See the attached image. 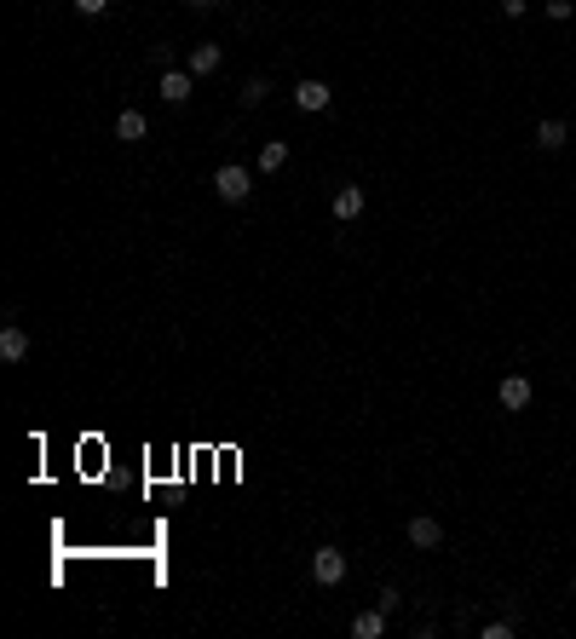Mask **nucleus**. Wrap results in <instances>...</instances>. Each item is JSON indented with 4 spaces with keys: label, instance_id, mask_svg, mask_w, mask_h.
<instances>
[{
    "label": "nucleus",
    "instance_id": "nucleus-3",
    "mask_svg": "<svg viewBox=\"0 0 576 639\" xmlns=\"http://www.w3.org/2000/svg\"><path fill=\"white\" fill-rule=\"evenodd\" d=\"M403 541H410V548H421V553H432V548H444V524L432 519V512H415V519L403 524Z\"/></svg>",
    "mask_w": 576,
    "mask_h": 639
},
{
    "label": "nucleus",
    "instance_id": "nucleus-10",
    "mask_svg": "<svg viewBox=\"0 0 576 639\" xmlns=\"http://www.w3.org/2000/svg\"><path fill=\"white\" fill-rule=\"evenodd\" d=\"M24 357H29V329L6 323V329H0V363H24Z\"/></svg>",
    "mask_w": 576,
    "mask_h": 639
},
{
    "label": "nucleus",
    "instance_id": "nucleus-8",
    "mask_svg": "<svg viewBox=\"0 0 576 639\" xmlns=\"http://www.w3.org/2000/svg\"><path fill=\"white\" fill-rule=\"evenodd\" d=\"M220 64H225L220 41H196V46H191V58H184V70H191V75H213Z\"/></svg>",
    "mask_w": 576,
    "mask_h": 639
},
{
    "label": "nucleus",
    "instance_id": "nucleus-15",
    "mask_svg": "<svg viewBox=\"0 0 576 639\" xmlns=\"http://www.w3.org/2000/svg\"><path fill=\"white\" fill-rule=\"evenodd\" d=\"M478 634H485V639H513V622H507V616H496V622H485Z\"/></svg>",
    "mask_w": 576,
    "mask_h": 639
},
{
    "label": "nucleus",
    "instance_id": "nucleus-18",
    "mask_svg": "<svg viewBox=\"0 0 576 639\" xmlns=\"http://www.w3.org/2000/svg\"><path fill=\"white\" fill-rule=\"evenodd\" d=\"M502 12H507V18H524V12H531V0H502Z\"/></svg>",
    "mask_w": 576,
    "mask_h": 639
},
{
    "label": "nucleus",
    "instance_id": "nucleus-9",
    "mask_svg": "<svg viewBox=\"0 0 576 639\" xmlns=\"http://www.w3.org/2000/svg\"><path fill=\"white\" fill-rule=\"evenodd\" d=\"M283 167H288V145H283V138H266V145H260L254 174H260V179H271V174H283Z\"/></svg>",
    "mask_w": 576,
    "mask_h": 639
},
{
    "label": "nucleus",
    "instance_id": "nucleus-1",
    "mask_svg": "<svg viewBox=\"0 0 576 639\" xmlns=\"http://www.w3.org/2000/svg\"><path fill=\"white\" fill-rule=\"evenodd\" d=\"M213 196L237 208V202H248V196H254V174H248V167H237V162H225L220 174H213Z\"/></svg>",
    "mask_w": 576,
    "mask_h": 639
},
{
    "label": "nucleus",
    "instance_id": "nucleus-6",
    "mask_svg": "<svg viewBox=\"0 0 576 639\" xmlns=\"http://www.w3.org/2000/svg\"><path fill=\"white\" fill-rule=\"evenodd\" d=\"M329 81H300L294 87V110H306V116H317V110H329Z\"/></svg>",
    "mask_w": 576,
    "mask_h": 639
},
{
    "label": "nucleus",
    "instance_id": "nucleus-20",
    "mask_svg": "<svg viewBox=\"0 0 576 639\" xmlns=\"http://www.w3.org/2000/svg\"><path fill=\"white\" fill-rule=\"evenodd\" d=\"M571 599H576V582H571Z\"/></svg>",
    "mask_w": 576,
    "mask_h": 639
},
{
    "label": "nucleus",
    "instance_id": "nucleus-13",
    "mask_svg": "<svg viewBox=\"0 0 576 639\" xmlns=\"http://www.w3.org/2000/svg\"><path fill=\"white\" fill-rule=\"evenodd\" d=\"M266 92H271V81H266V75H254V81H242V92H237V99H242V110H254V104H266Z\"/></svg>",
    "mask_w": 576,
    "mask_h": 639
},
{
    "label": "nucleus",
    "instance_id": "nucleus-17",
    "mask_svg": "<svg viewBox=\"0 0 576 639\" xmlns=\"http://www.w3.org/2000/svg\"><path fill=\"white\" fill-rule=\"evenodd\" d=\"M75 12H81V18H99V12H110V0H75Z\"/></svg>",
    "mask_w": 576,
    "mask_h": 639
},
{
    "label": "nucleus",
    "instance_id": "nucleus-5",
    "mask_svg": "<svg viewBox=\"0 0 576 639\" xmlns=\"http://www.w3.org/2000/svg\"><path fill=\"white\" fill-rule=\"evenodd\" d=\"M156 92H162L167 104H184V99H191V92H196V75L174 64V70H162V87H156Z\"/></svg>",
    "mask_w": 576,
    "mask_h": 639
},
{
    "label": "nucleus",
    "instance_id": "nucleus-12",
    "mask_svg": "<svg viewBox=\"0 0 576 639\" xmlns=\"http://www.w3.org/2000/svg\"><path fill=\"white\" fill-rule=\"evenodd\" d=\"M381 634H386V611H381V605L352 616V639H381Z\"/></svg>",
    "mask_w": 576,
    "mask_h": 639
},
{
    "label": "nucleus",
    "instance_id": "nucleus-16",
    "mask_svg": "<svg viewBox=\"0 0 576 639\" xmlns=\"http://www.w3.org/2000/svg\"><path fill=\"white\" fill-rule=\"evenodd\" d=\"M375 605H381V611H386V616H392V611H398V605H403V594H398V587H381V599H375Z\"/></svg>",
    "mask_w": 576,
    "mask_h": 639
},
{
    "label": "nucleus",
    "instance_id": "nucleus-19",
    "mask_svg": "<svg viewBox=\"0 0 576 639\" xmlns=\"http://www.w3.org/2000/svg\"><path fill=\"white\" fill-rule=\"evenodd\" d=\"M184 6H191V12H220L225 0H184Z\"/></svg>",
    "mask_w": 576,
    "mask_h": 639
},
{
    "label": "nucleus",
    "instance_id": "nucleus-11",
    "mask_svg": "<svg viewBox=\"0 0 576 639\" xmlns=\"http://www.w3.org/2000/svg\"><path fill=\"white\" fill-rule=\"evenodd\" d=\"M145 133H150L145 110H121V116H116V138H121V145H138V138H145Z\"/></svg>",
    "mask_w": 576,
    "mask_h": 639
},
{
    "label": "nucleus",
    "instance_id": "nucleus-2",
    "mask_svg": "<svg viewBox=\"0 0 576 639\" xmlns=\"http://www.w3.org/2000/svg\"><path fill=\"white\" fill-rule=\"evenodd\" d=\"M311 582H317V587H340V582H346V553H340V548H317V553H311Z\"/></svg>",
    "mask_w": 576,
    "mask_h": 639
},
{
    "label": "nucleus",
    "instance_id": "nucleus-4",
    "mask_svg": "<svg viewBox=\"0 0 576 639\" xmlns=\"http://www.w3.org/2000/svg\"><path fill=\"white\" fill-rule=\"evenodd\" d=\"M496 403H502L507 415L531 409V381H524V375H502V386H496Z\"/></svg>",
    "mask_w": 576,
    "mask_h": 639
},
{
    "label": "nucleus",
    "instance_id": "nucleus-7",
    "mask_svg": "<svg viewBox=\"0 0 576 639\" xmlns=\"http://www.w3.org/2000/svg\"><path fill=\"white\" fill-rule=\"evenodd\" d=\"M364 202H369V196H364V184H340L329 208H335V220H340V225H352L357 213H364Z\"/></svg>",
    "mask_w": 576,
    "mask_h": 639
},
{
    "label": "nucleus",
    "instance_id": "nucleus-14",
    "mask_svg": "<svg viewBox=\"0 0 576 639\" xmlns=\"http://www.w3.org/2000/svg\"><path fill=\"white\" fill-rule=\"evenodd\" d=\"M565 138H571V133H565V121H542V127H536V145H542V150H559Z\"/></svg>",
    "mask_w": 576,
    "mask_h": 639
}]
</instances>
